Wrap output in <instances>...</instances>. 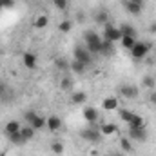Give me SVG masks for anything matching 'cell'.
Wrapping results in <instances>:
<instances>
[{
	"mask_svg": "<svg viewBox=\"0 0 156 156\" xmlns=\"http://www.w3.org/2000/svg\"><path fill=\"white\" fill-rule=\"evenodd\" d=\"M102 37L96 33V31H85L83 33V42H85V47L93 53V55H100V45H102Z\"/></svg>",
	"mask_w": 156,
	"mask_h": 156,
	"instance_id": "1",
	"label": "cell"
},
{
	"mask_svg": "<svg viewBox=\"0 0 156 156\" xmlns=\"http://www.w3.org/2000/svg\"><path fill=\"white\" fill-rule=\"evenodd\" d=\"M153 49V44L151 42H144V40H136V44L133 45V49L129 51L133 60H144Z\"/></svg>",
	"mask_w": 156,
	"mask_h": 156,
	"instance_id": "2",
	"label": "cell"
},
{
	"mask_svg": "<svg viewBox=\"0 0 156 156\" xmlns=\"http://www.w3.org/2000/svg\"><path fill=\"white\" fill-rule=\"evenodd\" d=\"M80 138H82L83 142H89V144H98L104 136L100 134L98 125H87V127L80 129Z\"/></svg>",
	"mask_w": 156,
	"mask_h": 156,
	"instance_id": "3",
	"label": "cell"
},
{
	"mask_svg": "<svg viewBox=\"0 0 156 156\" xmlns=\"http://www.w3.org/2000/svg\"><path fill=\"white\" fill-rule=\"evenodd\" d=\"M118 94L125 100H136L140 96V89L136 83H122L118 87Z\"/></svg>",
	"mask_w": 156,
	"mask_h": 156,
	"instance_id": "4",
	"label": "cell"
},
{
	"mask_svg": "<svg viewBox=\"0 0 156 156\" xmlns=\"http://www.w3.org/2000/svg\"><path fill=\"white\" fill-rule=\"evenodd\" d=\"M93 53L85 47V45H76L75 49H73V58L78 60V62H82V64H85V66H91L93 64Z\"/></svg>",
	"mask_w": 156,
	"mask_h": 156,
	"instance_id": "5",
	"label": "cell"
},
{
	"mask_svg": "<svg viewBox=\"0 0 156 156\" xmlns=\"http://www.w3.org/2000/svg\"><path fill=\"white\" fill-rule=\"evenodd\" d=\"M82 116H83V120L87 122V125H98V123H100V113H98V109L93 107V105L83 107Z\"/></svg>",
	"mask_w": 156,
	"mask_h": 156,
	"instance_id": "6",
	"label": "cell"
},
{
	"mask_svg": "<svg viewBox=\"0 0 156 156\" xmlns=\"http://www.w3.org/2000/svg\"><path fill=\"white\" fill-rule=\"evenodd\" d=\"M122 38V33H120V29H118V26H113L111 22H107L105 26H104V40H109V42H120Z\"/></svg>",
	"mask_w": 156,
	"mask_h": 156,
	"instance_id": "7",
	"label": "cell"
},
{
	"mask_svg": "<svg viewBox=\"0 0 156 156\" xmlns=\"http://www.w3.org/2000/svg\"><path fill=\"white\" fill-rule=\"evenodd\" d=\"M127 136L133 142H145L147 136H149V133H147V127H129Z\"/></svg>",
	"mask_w": 156,
	"mask_h": 156,
	"instance_id": "8",
	"label": "cell"
},
{
	"mask_svg": "<svg viewBox=\"0 0 156 156\" xmlns=\"http://www.w3.org/2000/svg\"><path fill=\"white\" fill-rule=\"evenodd\" d=\"M122 4H123L125 11H127L129 15H133V16H140L142 11H144V4H138V2H134V0H122Z\"/></svg>",
	"mask_w": 156,
	"mask_h": 156,
	"instance_id": "9",
	"label": "cell"
},
{
	"mask_svg": "<svg viewBox=\"0 0 156 156\" xmlns=\"http://www.w3.org/2000/svg\"><path fill=\"white\" fill-rule=\"evenodd\" d=\"M102 109L107 111V113L118 111V109H120V100H118V96H105V98L102 100Z\"/></svg>",
	"mask_w": 156,
	"mask_h": 156,
	"instance_id": "10",
	"label": "cell"
},
{
	"mask_svg": "<svg viewBox=\"0 0 156 156\" xmlns=\"http://www.w3.org/2000/svg\"><path fill=\"white\" fill-rule=\"evenodd\" d=\"M62 125H64L62 118L56 116V115H51V116L47 118V122H45V129H47L49 133H58V131L62 129Z\"/></svg>",
	"mask_w": 156,
	"mask_h": 156,
	"instance_id": "11",
	"label": "cell"
},
{
	"mask_svg": "<svg viewBox=\"0 0 156 156\" xmlns=\"http://www.w3.org/2000/svg\"><path fill=\"white\" fill-rule=\"evenodd\" d=\"M37 62H38V58H37V55H35V53L26 51V53L22 55V64H24V67H26V69H29V71L37 69Z\"/></svg>",
	"mask_w": 156,
	"mask_h": 156,
	"instance_id": "12",
	"label": "cell"
},
{
	"mask_svg": "<svg viewBox=\"0 0 156 156\" xmlns=\"http://www.w3.org/2000/svg\"><path fill=\"white\" fill-rule=\"evenodd\" d=\"M93 22H96V24H100V26H105V24L109 22V11L104 9V7L96 9V11L93 13Z\"/></svg>",
	"mask_w": 156,
	"mask_h": 156,
	"instance_id": "13",
	"label": "cell"
},
{
	"mask_svg": "<svg viewBox=\"0 0 156 156\" xmlns=\"http://www.w3.org/2000/svg\"><path fill=\"white\" fill-rule=\"evenodd\" d=\"M98 129H100V134H102V136H113V134L118 133V125L116 123H111V122H107V123H98Z\"/></svg>",
	"mask_w": 156,
	"mask_h": 156,
	"instance_id": "14",
	"label": "cell"
},
{
	"mask_svg": "<svg viewBox=\"0 0 156 156\" xmlns=\"http://www.w3.org/2000/svg\"><path fill=\"white\" fill-rule=\"evenodd\" d=\"M118 29H120L122 37H133V38H136V35H138L136 27H134L133 24H129V22H122V24L118 26Z\"/></svg>",
	"mask_w": 156,
	"mask_h": 156,
	"instance_id": "15",
	"label": "cell"
},
{
	"mask_svg": "<svg viewBox=\"0 0 156 156\" xmlns=\"http://www.w3.org/2000/svg\"><path fill=\"white\" fill-rule=\"evenodd\" d=\"M20 129H22V123H20L18 120H7L5 125H4V134L9 136V134H13V133H18Z\"/></svg>",
	"mask_w": 156,
	"mask_h": 156,
	"instance_id": "16",
	"label": "cell"
},
{
	"mask_svg": "<svg viewBox=\"0 0 156 156\" xmlns=\"http://www.w3.org/2000/svg\"><path fill=\"white\" fill-rule=\"evenodd\" d=\"M116 53V47H115V42H109V40H102V45H100V55L102 56H111Z\"/></svg>",
	"mask_w": 156,
	"mask_h": 156,
	"instance_id": "17",
	"label": "cell"
},
{
	"mask_svg": "<svg viewBox=\"0 0 156 156\" xmlns=\"http://www.w3.org/2000/svg\"><path fill=\"white\" fill-rule=\"evenodd\" d=\"M69 71L73 73V75H83L85 71H87V66L85 64H82V62H78V60H71L69 62Z\"/></svg>",
	"mask_w": 156,
	"mask_h": 156,
	"instance_id": "18",
	"label": "cell"
},
{
	"mask_svg": "<svg viewBox=\"0 0 156 156\" xmlns=\"http://www.w3.org/2000/svg\"><path fill=\"white\" fill-rule=\"evenodd\" d=\"M87 102V93L85 91H75L71 94V104L73 105H85Z\"/></svg>",
	"mask_w": 156,
	"mask_h": 156,
	"instance_id": "19",
	"label": "cell"
},
{
	"mask_svg": "<svg viewBox=\"0 0 156 156\" xmlns=\"http://www.w3.org/2000/svg\"><path fill=\"white\" fill-rule=\"evenodd\" d=\"M45 122H47V118L42 116V115H38V113H37V115L33 116V120L29 122V125H31V127H33L35 131H42V129H45Z\"/></svg>",
	"mask_w": 156,
	"mask_h": 156,
	"instance_id": "20",
	"label": "cell"
},
{
	"mask_svg": "<svg viewBox=\"0 0 156 156\" xmlns=\"http://www.w3.org/2000/svg\"><path fill=\"white\" fill-rule=\"evenodd\" d=\"M47 26H49V16H47V15H38V16H35V20H33V27H35V29L42 31V29H45Z\"/></svg>",
	"mask_w": 156,
	"mask_h": 156,
	"instance_id": "21",
	"label": "cell"
},
{
	"mask_svg": "<svg viewBox=\"0 0 156 156\" xmlns=\"http://www.w3.org/2000/svg\"><path fill=\"white\" fill-rule=\"evenodd\" d=\"M20 133H22V136H24V140H26V144L27 142H31L33 138H35V134H37V131L29 125V123H26V125H22V129H20Z\"/></svg>",
	"mask_w": 156,
	"mask_h": 156,
	"instance_id": "22",
	"label": "cell"
},
{
	"mask_svg": "<svg viewBox=\"0 0 156 156\" xmlns=\"http://www.w3.org/2000/svg\"><path fill=\"white\" fill-rule=\"evenodd\" d=\"M118 145H120L122 153H131V151H133V142H131V138H129V136H120Z\"/></svg>",
	"mask_w": 156,
	"mask_h": 156,
	"instance_id": "23",
	"label": "cell"
},
{
	"mask_svg": "<svg viewBox=\"0 0 156 156\" xmlns=\"http://www.w3.org/2000/svg\"><path fill=\"white\" fill-rule=\"evenodd\" d=\"M64 149H66V145H64V142H60V140H53V142L49 144V151L56 156L64 154Z\"/></svg>",
	"mask_w": 156,
	"mask_h": 156,
	"instance_id": "24",
	"label": "cell"
},
{
	"mask_svg": "<svg viewBox=\"0 0 156 156\" xmlns=\"http://www.w3.org/2000/svg\"><path fill=\"white\" fill-rule=\"evenodd\" d=\"M142 87L147 89V91L156 89V78L153 76V75H145V76L142 78Z\"/></svg>",
	"mask_w": 156,
	"mask_h": 156,
	"instance_id": "25",
	"label": "cell"
},
{
	"mask_svg": "<svg viewBox=\"0 0 156 156\" xmlns=\"http://www.w3.org/2000/svg\"><path fill=\"white\" fill-rule=\"evenodd\" d=\"M7 140H9L13 145H16V147H20V145H24V144H26V140H24V136H22V133H20V131H18V133L9 134V136H7Z\"/></svg>",
	"mask_w": 156,
	"mask_h": 156,
	"instance_id": "26",
	"label": "cell"
},
{
	"mask_svg": "<svg viewBox=\"0 0 156 156\" xmlns=\"http://www.w3.org/2000/svg\"><path fill=\"white\" fill-rule=\"evenodd\" d=\"M129 127H145V118L142 116V115H133V118H131V122L127 123Z\"/></svg>",
	"mask_w": 156,
	"mask_h": 156,
	"instance_id": "27",
	"label": "cell"
},
{
	"mask_svg": "<svg viewBox=\"0 0 156 156\" xmlns=\"http://www.w3.org/2000/svg\"><path fill=\"white\" fill-rule=\"evenodd\" d=\"M134 44H136V38H133V37H122V38H120V45H122V49H125V51H131Z\"/></svg>",
	"mask_w": 156,
	"mask_h": 156,
	"instance_id": "28",
	"label": "cell"
},
{
	"mask_svg": "<svg viewBox=\"0 0 156 156\" xmlns=\"http://www.w3.org/2000/svg\"><path fill=\"white\" fill-rule=\"evenodd\" d=\"M133 111H129V109H125V107H122V109H118V118L122 120V122H125V123H129L131 122V118H133Z\"/></svg>",
	"mask_w": 156,
	"mask_h": 156,
	"instance_id": "29",
	"label": "cell"
},
{
	"mask_svg": "<svg viewBox=\"0 0 156 156\" xmlns=\"http://www.w3.org/2000/svg\"><path fill=\"white\" fill-rule=\"evenodd\" d=\"M51 4L55 5L56 11H67L69 7V0H51Z\"/></svg>",
	"mask_w": 156,
	"mask_h": 156,
	"instance_id": "30",
	"label": "cell"
},
{
	"mask_svg": "<svg viewBox=\"0 0 156 156\" xmlns=\"http://www.w3.org/2000/svg\"><path fill=\"white\" fill-rule=\"evenodd\" d=\"M60 89L62 91H71L73 89V80L69 76H62L60 78Z\"/></svg>",
	"mask_w": 156,
	"mask_h": 156,
	"instance_id": "31",
	"label": "cell"
},
{
	"mask_svg": "<svg viewBox=\"0 0 156 156\" xmlns=\"http://www.w3.org/2000/svg\"><path fill=\"white\" fill-rule=\"evenodd\" d=\"M71 29H73V22H71V20H62V22L58 24V31H60V33H64V35H66V33H69Z\"/></svg>",
	"mask_w": 156,
	"mask_h": 156,
	"instance_id": "32",
	"label": "cell"
},
{
	"mask_svg": "<svg viewBox=\"0 0 156 156\" xmlns=\"http://www.w3.org/2000/svg\"><path fill=\"white\" fill-rule=\"evenodd\" d=\"M55 67H56L58 71H67V69H69V62L64 60V58H56V60H55Z\"/></svg>",
	"mask_w": 156,
	"mask_h": 156,
	"instance_id": "33",
	"label": "cell"
},
{
	"mask_svg": "<svg viewBox=\"0 0 156 156\" xmlns=\"http://www.w3.org/2000/svg\"><path fill=\"white\" fill-rule=\"evenodd\" d=\"M35 115H37V111H35V109L26 111V113H24V122H26V123H29V122L33 120V116H35Z\"/></svg>",
	"mask_w": 156,
	"mask_h": 156,
	"instance_id": "34",
	"label": "cell"
},
{
	"mask_svg": "<svg viewBox=\"0 0 156 156\" xmlns=\"http://www.w3.org/2000/svg\"><path fill=\"white\" fill-rule=\"evenodd\" d=\"M147 98H149V102H151V104L156 107V89H153V91H147Z\"/></svg>",
	"mask_w": 156,
	"mask_h": 156,
	"instance_id": "35",
	"label": "cell"
},
{
	"mask_svg": "<svg viewBox=\"0 0 156 156\" xmlns=\"http://www.w3.org/2000/svg\"><path fill=\"white\" fill-rule=\"evenodd\" d=\"M76 20H78V24H83L85 22V13L83 11H76Z\"/></svg>",
	"mask_w": 156,
	"mask_h": 156,
	"instance_id": "36",
	"label": "cell"
},
{
	"mask_svg": "<svg viewBox=\"0 0 156 156\" xmlns=\"http://www.w3.org/2000/svg\"><path fill=\"white\" fill-rule=\"evenodd\" d=\"M15 4V0H0V7L4 9V7H11Z\"/></svg>",
	"mask_w": 156,
	"mask_h": 156,
	"instance_id": "37",
	"label": "cell"
},
{
	"mask_svg": "<svg viewBox=\"0 0 156 156\" xmlns=\"http://www.w3.org/2000/svg\"><path fill=\"white\" fill-rule=\"evenodd\" d=\"M149 33H151V35H156V22H153V24L149 26Z\"/></svg>",
	"mask_w": 156,
	"mask_h": 156,
	"instance_id": "38",
	"label": "cell"
},
{
	"mask_svg": "<svg viewBox=\"0 0 156 156\" xmlns=\"http://www.w3.org/2000/svg\"><path fill=\"white\" fill-rule=\"evenodd\" d=\"M111 156H125V154H123V153H113Z\"/></svg>",
	"mask_w": 156,
	"mask_h": 156,
	"instance_id": "39",
	"label": "cell"
},
{
	"mask_svg": "<svg viewBox=\"0 0 156 156\" xmlns=\"http://www.w3.org/2000/svg\"><path fill=\"white\" fill-rule=\"evenodd\" d=\"M134 2H138V4H144V0H134Z\"/></svg>",
	"mask_w": 156,
	"mask_h": 156,
	"instance_id": "40",
	"label": "cell"
},
{
	"mask_svg": "<svg viewBox=\"0 0 156 156\" xmlns=\"http://www.w3.org/2000/svg\"><path fill=\"white\" fill-rule=\"evenodd\" d=\"M0 91H2V85H0Z\"/></svg>",
	"mask_w": 156,
	"mask_h": 156,
	"instance_id": "41",
	"label": "cell"
},
{
	"mask_svg": "<svg viewBox=\"0 0 156 156\" xmlns=\"http://www.w3.org/2000/svg\"><path fill=\"white\" fill-rule=\"evenodd\" d=\"M0 9H2V7H0Z\"/></svg>",
	"mask_w": 156,
	"mask_h": 156,
	"instance_id": "42",
	"label": "cell"
}]
</instances>
